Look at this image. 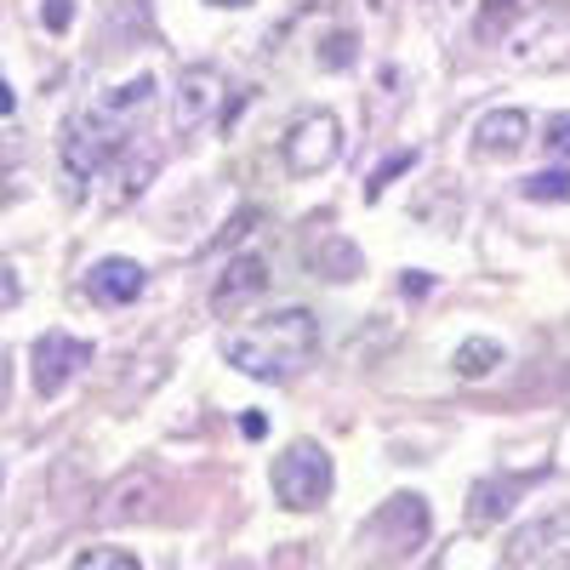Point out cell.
I'll list each match as a JSON object with an SVG mask.
<instances>
[{"label": "cell", "mask_w": 570, "mask_h": 570, "mask_svg": "<svg viewBox=\"0 0 570 570\" xmlns=\"http://www.w3.org/2000/svg\"><path fill=\"white\" fill-rule=\"evenodd\" d=\"M149 104H155V80L137 75L131 86H115V91H104L98 104H86V109L69 115V126H63V171L75 177V195H80L86 177H98L109 160H120V149L131 142L137 115Z\"/></svg>", "instance_id": "1"}, {"label": "cell", "mask_w": 570, "mask_h": 570, "mask_svg": "<svg viewBox=\"0 0 570 570\" xmlns=\"http://www.w3.org/2000/svg\"><path fill=\"white\" fill-rule=\"evenodd\" d=\"M320 348V320L308 308H279L246 331H228L223 337V360L234 371L257 376V383H285V376H297Z\"/></svg>", "instance_id": "2"}, {"label": "cell", "mask_w": 570, "mask_h": 570, "mask_svg": "<svg viewBox=\"0 0 570 570\" xmlns=\"http://www.w3.org/2000/svg\"><path fill=\"white\" fill-rule=\"evenodd\" d=\"M274 497H279V508H297V513L320 508L331 497V456H325V445H314V440L285 445V456H274Z\"/></svg>", "instance_id": "3"}, {"label": "cell", "mask_w": 570, "mask_h": 570, "mask_svg": "<svg viewBox=\"0 0 570 570\" xmlns=\"http://www.w3.org/2000/svg\"><path fill=\"white\" fill-rule=\"evenodd\" d=\"M285 166H292L297 177H320L331 160L343 155V120L331 109H308L303 120L285 126V142H279Z\"/></svg>", "instance_id": "4"}, {"label": "cell", "mask_w": 570, "mask_h": 570, "mask_svg": "<svg viewBox=\"0 0 570 570\" xmlns=\"http://www.w3.org/2000/svg\"><path fill=\"white\" fill-rule=\"evenodd\" d=\"M217 104H223V75H217V63L183 69V75H177V91H171V131H177V137H195L200 126H212Z\"/></svg>", "instance_id": "5"}, {"label": "cell", "mask_w": 570, "mask_h": 570, "mask_svg": "<svg viewBox=\"0 0 570 570\" xmlns=\"http://www.w3.org/2000/svg\"><path fill=\"white\" fill-rule=\"evenodd\" d=\"M502 570H570V519H537L531 531H519L508 542Z\"/></svg>", "instance_id": "6"}, {"label": "cell", "mask_w": 570, "mask_h": 570, "mask_svg": "<svg viewBox=\"0 0 570 570\" xmlns=\"http://www.w3.org/2000/svg\"><path fill=\"white\" fill-rule=\"evenodd\" d=\"M86 360H91V343L69 337V331H46V337L35 343V354H29V365H35V389H40L46 400L63 394Z\"/></svg>", "instance_id": "7"}, {"label": "cell", "mask_w": 570, "mask_h": 570, "mask_svg": "<svg viewBox=\"0 0 570 570\" xmlns=\"http://www.w3.org/2000/svg\"><path fill=\"white\" fill-rule=\"evenodd\" d=\"M371 537L383 542V553H394V559L416 553V548L428 542V502H422L416 491H400L383 513L371 519Z\"/></svg>", "instance_id": "8"}, {"label": "cell", "mask_w": 570, "mask_h": 570, "mask_svg": "<svg viewBox=\"0 0 570 570\" xmlns=\"http://www.w3.org/2000/svg\"><path fill=\"white\" fill-rule=\"evenodd\" d=\"M508 58L513 63H531V69H559L570 63V12H542L531 29H519L508 40Z\"/></svg>", "instance_id": "9"}, {"label": "cell", "mask_w": 570, "mask_h": 570, "mask_svg": "<svg viewBox=\"0 0 570 570\" xmlns=\"http://www.w3.org/2000/svg\"><path fill=\"white\" fill-rule=\"evenodd\" d=\"M142 285H149L142 263H131V257H104V263H91V274H86V297L104 303V308H120V303H137V297H142Z\"/></svg>", "instance_id": "10"}, {"label": "cell", "mask_w": 570, "mask_h": 570, "mask_svg": "<svg viewBox=\"0 0 570 570\" xmlns=\"http://www.w3.org/2000/svg\"><path fill=\"white\" fill-rule=\"evenodd\" d=\"M531 480H537V473H497V480H480V485L468 491V525L473 531H491L497 519H508L513 497L531 491Z\"/></svg>", "instance_id": "11"}, {"label": "cell", "mask_w": 570, "mask_h": 570, "mask_svg": "<svg viewBox=\"0 0 570 570\" xmlns=\"http://www.w3.org/2000/svg\"><path fill=\"white\" fill-rule=\"evenodd\" d=\"M525 137H531V120L519 115V109H491L473 120V155H485V160H508L525 149Z\"/></svg>", "instance_id": "12"}, {"label": "cell", "mask_w": 570, "mask_h": 570, "mask_svg": "<svg viewBox=\"0 0 570 570\" xmlns=\"http://www.w3.org/2000/svg\"><path fill=\"white\" fill-rule=\"evenodd\" d=\"M268 292V263L257 257V252H246V257H234L217 279H212V308H240V303H252V297H263Z\"/></svg>", "instance_id": "13"}, {"label": "cell", "mask_w": 570, "mask_h": 570, "mask_svg": "<svg viewBox=\"0 0 570 570\" xmlns=\"http://www.w3.org/2000/svg\"><path fill=\"white\" fill-rule=\"evenodd\" d=\"M155 502H160V480H155V473H131V480H120L109 491L98 519H104V525H131V519H149Z\"/></svg>", "instance_id": "14"}, {"label": "cell", "mask_w": 570, "mask_h": 570, "mask_svg": "<svg viewBox=\"0 0 570 570\" xmlns=\"http://www.w3.org/2000/svg\"><path fill=\"white\" fill-rule=\"evenodd\" d=\"M456 376H468V383H480V376H491L497 365H502V343L497 337H468L462 348H456Z\"/></svg>", "instance_id": "15"}, {"label": "cell", "mask_w": 570, "mask_h": 570, "mask_svg": "<svg viewBox=\"0 0 570 570\" xmlns=\"http://www.w3.org/2000/svg\"><path fill=\"white\" fill-rule=\"evenodd\" d=\"M525 200H542V206L570 200V171H537V177H525Z\"/></svg>", "instance_id": "16"}, {"label": "cell", "mask_w": 570, "mask_h": 570, "mask_svg": "<svg viewBox=\"0 0 570 570\" xmlns=\"http://www.w3.org/2000/svg\"><path fill=\"white\" fill-rule=\"evenodd\" d=\"M75 570H142V564L126 548H91V553L75 559Z\"/></svg>", "instance_id": "17"}, {"label": "cell", "mask_w": 570, "mask_h": 570, "mask_svg": "<svg viewBox=\"0 0 570 570\" xmlns=\"http://www.w3.org/2000/svg\"><path fill=\"white\" fill-rule=\"evenodd\" d=\"M542 149H548L553 160H570V115H553V120H548V131H542Z\"/></svg>", "instance_id": "18"}, {"label": "cell", "mask_w": 570, "mask_h": 570, "mask_svg": "<svg viewBox=\"0 0 570 570\" xmlns=\"http://www.w3.org/2000/svg\"><path fill=\"white\" fill-rule=\"evenodd\" d=\"M325 268H331V279H348V274L360 268V252L343 246V240H331V246H325Z\"/></svg>", "instance_id": "19"}, {"label": "cell", "mask_w": 570, "mask_h": 570, "mask_svg": "<svg viewBox=\"0 0 570 570\" xmlns=\"http://www.w3.org/2000/svg\"><path fill=\"white\" fill-rule=\"evenodd\" d=\"M320 63L325 69H343V63H354V35H325V52H320Z\"/></svg>", "instance_id": "20"}, {"label": "cell", "mask_w": 570, "mask_h": 570, "mask_svg": "<svg viewBox=\"0 0 570 570\" xmlns=\"http://www.w3.org/2000/svg\"><path fill=\"white\" fill-rule=\"evenodd\" d=\"M411 160H416V155H394L389 166H376V171H371V183H365V195L376 200V195H383V188H389V183H394L400 171H411Z\"/></svg>", "instance_id": "21"}, {"label": "cell", "mask_w": 570, "mask_h": 570, "mask_svg": "<svg viewBox=\"0 0 570 570\" xmlns=\"http://www.w3.org/2000/svg\"><path fill=\"white\" fill-rule=\"evenodd\" d=\"M46 29H69V18H75V0H46Z\"/></svg>", "instance_id": "22"}, {"label": "cell", "mask_w": 570, "mask_h": 570, "mask_svg": "<svg viewBox=\"0 0 570 570\" xmlns=\"http://www.w3.org/2000/svg\"><path fill=\"white\" fill-rule=\"evenodd\" d=\"M0 303H18V279H12V263H0Z\"/></svg>", "instance_id": "23"}, {"label": "cell", "mask_w": 570, "mask_h": 570, "mask_svg": "<svg viewBox=\"0 0 570 570\" xmlns=\"http://www.w3.org/2000/svg\"><path fill=\"white\" fill-rule=\"evenodd\" d=\"M240 434H246V440H263V434H268V416H257V411L240 416Z\"/></svg>", "instance_id": "24"}, {"label": "cell", "mask_w": 570, "mask_h": 570, "mask_svg": "<svg viewBox=\"0 0 570 570\" xmlns=\"http://www.w3.org/2000/svg\"><path fill=\"white\" fill-rule=\"evenodd\" d=\"M12 109H18V98H12V86L0 80V115H12Z\"/></svg>", "instance_id": "25"}, {"label": "cell", "mask_w": 570, "mask_h": 570, "mask_svg": "<svg viewBox=\"0 0 570 570\" xmlns=\"http://www.w3.org/2000/svg\"><path fill=\"white\" fill-rule=\"evenodd\" d=\"M508 7H513V0H485V18H502Z\"/></svg>", "instance_id": "26"}, {"label": "cell", "mask_w": 570, "mask_h": 570, "mask_svg": "<svg viewBox=\"0 0 570 570\" xmlns=\"http://www.w3.org/2000/svg\"><path fill=\"white\" fill-rule=\"evenodd\" d=\"M212 7H246V0H212Z\"/></svg>", "instance_id": "27"}, {"label": "cell", "mask_w": 570, "mask_h": 570, "mask_svg": "<svg viewBox=\"0 0 570 570\" xmlns=\"http://www.w3.org/2000/svg\"><path fill=\"white\" fill-rule=\"evenodd\" d=\"M0 389H7V365H0Z\"/></svg>", "instance_id": "28"}]
</instances>
